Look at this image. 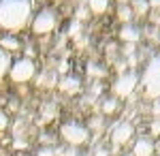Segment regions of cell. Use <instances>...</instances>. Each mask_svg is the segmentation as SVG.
I'll list each match as a JSON object with an SVG mask.
<instances>
[{
  "mask_svg": "<svg viewBox=\"0 0 160 156\" xmlns=\"http://www.w3.org/2000/svg\"><path fill=\"white\" fill-rule=\"evenodd\" d=\"M156 150H158V154H160V137H158V141H156Z\"/></svg>",
  "mask_w": 160,
  "mask_h": 156,
  "instance_id": "cell-28",
  "label": "cell"
},
{
  "mask_svg": "<svg viewBox=\"0 0 160 156\" xmlns=\"http://www.w3.org/2000/svg\"><path fill=\"white\" fill-rule=\"evenodd\" d=\"M0 47L7 49V51L11 54V51H17V49H22V43H19V39H17V36L4 34V36H0Z\"/></svg>",
  "mask_w": 160,
  "mask_h": 156,
  "instance_id": "cell-11",
  "label": "cell"
},
{
  "mask_svg": "<svg viewBox=\"0 0 160 156\" xmlns=\"http://www.w3.org/2000/svg\"><path fill=\"white\" fill-rule=\"evenodd\" d=\"M79 77L77 75H64L60 81H58V88H60V92L64 94H75L77 90H79Z\"/></svg>",
  "mask_w": 160,
  "mask_h": 156,
  "instance_id": "cell-9",
  "label": "cell"
},
{
  "mask_svg": "<svg viewBox=\"0 0 160 156\" xmlns=\"http://www.w3.org/2000/svg\"><path fill=\"white\" fill-rule=\"evenodd\" d=\"M37 86L38 88H53V86H58V79H56L53 73H43L37 79Z\"/></svg>",
  "mask_w": 160,
  "mask_h": 156,
  "instance_id": "cell-17",
  "label": "cell"
},
{
  "mask_svg": "<svg viewBox=\"0 0 160 156\" xmlns=\"http://www.w3.org/2000/svg\"><path fill=\"white\" fill-rule=\"evenodd\" d=\"M7 126H9V116L0 109V133L2 131H7Z\"/></svg>",
  "mask_w": 160,
  "mask_h": 156,
  "instance_id": "cell-25",
  "label": "cell"
},
{
  "mask_svg": "<svg viewBox=\"0 0 160 156\" xmlns=\"http://www.w3.org/2000/svg\"><path fill=\"white\" fill-rule=\"evenodd\" d=\"M156 156H160V154H156Z\"/></svg>",
  "mask_w": 160,
  "mask_h": 156,
  "instance_id": "cell-31",
  "label": "cell"
},
{
  "mask_svg": "<svg viewBox=\"0 0 160 156\" xmlns=\"http://www.w3.org/2000/svg\"><path fill=\"white\" fill-rule=\"evenodd\" d=\"M139 86H141L143 98H148V101L160 98V54L152 56L148 60L145 69L139 77Z\"/></svg>",
  "mask_w": 160,
  "mask_h": 156,
  "instance_id": "cell-2",
  "label": "cell"
},
{
  "mask_svg": "<svg viewBox=\"0 0 160 156\" xmlns=\"http://www.w3.org/2000/svg\"><path fill=\"white\" fill-rule=\"evenodd\" d=\"M156 139L152 137H139L132 143V156H156Z\"/></svg>",
  "mask_w": 160,
  "mask_h": 156,
  "instance_id": "cell-8",
  "label": "cell"
},
{
  "mask_svg": "<svg viewBox=\"0 0 160 156\" xmlns=\"http://www.w3.org/2000/svg\"><path fill=\"white\" fill-rule=\"evenodd\" d=\"M124 2H128V0H120V4H124Z\"/></svg>",
  "mask_w": 160,
  "mask_h": 156,
  "instance_id": "cell-30",
  "label": "cell"
},
{
  "mask_svg": "<svg viewBox=\"0 0 160 156\" xmlns=\"http://www.w3.org/2000/svg\"><path fill=\"white\" fill-rule=\"evenodd\" d=\"M88 9H90V13H96V15L107 13V9H109V0H88Z\"/></svg>",
  "mask_w": 160,
  "mask_h": 156,
  "instance_id": "cell-16",
  "label": "cell"
},
{
  "mask_svg": "<svg viewBox=\"0 0 160 156\" xmlns=\"http://www.w3.org/2000/svg\"><path fill=\"white\" fill-rule=\"evenodd\" d=\"M118 17H120V22H122V24H132L135 13H132V9H130V4H128V2L118 4Z\"/></svg>",
  "mask_w": 160,
  "mask_h": 156,
  "instance_id": "cell-13",
  "label": "cell"
},
{
  "mask_svg": "<svg viewBox=\"0 0 160 156\" xmlns=\"http://www.w3.org/2000/svg\"><path fill=\"white\" fill-rule=\"evenodd\" d=\"M102 113H105V116H111V113H115V111H118V98H115V96H109V98H105V101H102Z\"/></svg>",
  "mask_w": 160,
  "mask_h": 156,
  "instance_id": "cell-18",
  "label": "cell"
},
{
  "mask_svg": "<svg viewBox=\"0 0 160 156\" xmlns=\"http://www.w3.org/2000/svg\"><path fill=\"white\" fill-rule=\"evenodd\" d=\"M137 86H139V73L135 69H130V71H124L118 75V79H115L111 90H113V94L118 98H128L137 90Z\"/></svg>",
  "mask_w": 160,
  "mask_h": 156,
  "instance_id": "cell-5",
  "label": "cell"
},
{
  "mask_svg": "<svg viewBox=\"0 0 160 156\" xmlns=\"http://www.w3.org/2000/svg\"><path fill=\"white\" fill-rule=\"evenodd\" d=\"M56 111H58V109H56L53 103H45V105L41 107V122H43V124L51 122L53 118H56Z\"/></svg>",
  "mask_w": 160,
  "mask_h": 156,
  "instance_id": "cell-15",
  "label": "cell"
},
{
  "mask_svg": "<svg viewBox=\"0 0 160 156\" xmlns=\"http://www.w3.org/2000/svg\"><path fill=\"white\" fill-rule=\"evenodd\" d=\"M109 137H111V145H113L111 154H118V148L126 145L135 137V126H132L130 122H120V124H115V126L111 128Z\"/></svg>",
  "mask_w": 160,
  "mask_h": 156,
  "instance_id": "cell-7",
  "label": "cell"
},
{
  "mask_svg": "<svg viewBox=\"0 0 160 156\" xmlns=\"http://www.w3.org/2000/svg\"><path fill=\"white\" fill-rule=\"evenodd\" d=\"M88 75H90V77H105V75H107V71H105L100 64L90 62V64H88Z\"/></svg>",
  "mask_w": 160,
  "mask_h": 156,
  "instance_id": "cell-19",
  "label": "cell"
},
{
  "mask_svg": "<svg viewBox=\"0 0 160 156\" xmlns=\"http://www.w3.org/2000/svg\"><path fill=\"white\" fill-rule=\"evenodd\" d=\"M56 26H58V13L53 9H49V7H43L38 13H34L32 22H30V28H32V32L37 36H45L49 32H53Z\"/></svg>",
  "mask_w": 160,
  "mask_h": 156,
  "instance_id": "cell-3",
  "label": "cell"
},
{
  "mask_svg": "<svg viewBox=\"0 0 160 156\" xmlns=\"http://www.w3.org/2000/svg\"><path fill=\"white\" fill-rule=\"evenodd\" d=\"M152 116H154V120H160V98L152 101Z\"/></svg>",
  "mask_w": 160,
  "mask_h": 156,
  "instance_id": "cell-23",
  "label": "cell"
},
{
  "mask_svg": "<svg viewBox=\"0 0 160 156\" xmlns=\"http://www.w3.org/2000/svg\"><path fill=\"white\" fill-rule=\"evenodd\" d=\"M81 32V24L77 22V19H73L71 24H68V36H75V34H79Z\"/></svg>",
  "mask_w": 160,
  "mask_h": 156,
  "instance_id": "cell-22",
  "label": "cell"
},
{
  "mask_svg": "<svg viewBox=\"0 0 160 156\" xmlns=\"http://www.w3.org/2000/svg\"><path fill=\"white\" fill-rule=\"evenodd\" d=\"M122 156H132V154H130V152H126V154H122Z\"/></svg>",
  "mask_w": 160,
  "mask_h": 156,
  "instance_id": "cell-29",
  "label": "cell"
},
{
  "mask_svg": "<svg viewBox=\"0 0 160 156\" xmlns=\"http://www.w3.org/2000/svg\"><path fill=\"white\" fill-rule=\"evenodd\" d=\"M130 9H132V13L135 15H148V11L152 9L149 7V0H130Z\"/></svg>",
  "mask_w": 160,
  "mask_h": 156,
  "instance_id": "cell-14",
  "label": "cell"
},
{
  "mask_svg": "<svg viewBox=\"0 0 160 156\" xmlns=\"http://www.w3.org/2000/svg\"><path fill=\"white\" fill-rule=\"evenodd\" d=\"M88 11H90L88 7H79V9L75 11V19H77V22H81V19H86V17H88Z\"/></svg>",
  "mask_w": 160,
  "mask_h": 156,
  "instance_id": "cell-24",
  "label": "cell"
},
{
  "mask_svg": "<svg viewBox=\"0 0 160 156\" xmlns=\"http://www.w3.org/2000/svg\"><path fill=\"white\" fill-rule=\"evenodd\" d=\"M37 156H58V150L53 145H43V148H38Z\"/></svg>",
  "mask_w": 160,
  "mask_h": 156,
  "instance_id": "cell-20",
  "label": "cell"
},
{
  "mask_svg": "<svg viewBox=\"0 0 160 156\" xmlns=\"http://www.w3.org/2000/svg\"><path fill=\"white\" fill-rule=\"evenodd\" d=\"M11 54L7 51V49H2L0 47V79H4L7 75H9V71H11Z\"/></svg>",
  "mask_w": 160,
  "mask_h": 156,
  "instance_id": "cell-12",
  "label": "cell"
},
{
  "mask_svg": "<svg viewBox=\"0 0 160 156\" xmlns=\"http://www.w3.org/2000/svg\"><path fill=\"white\" fill-rule=\"evenodd\" d=\"M37 73V64L32 58H19L11 64V71H9V77H11L13 84H28Z\"/></svg>",
  "mask_w": 160,
  "mask_h": 156,
  "instance_id": "cell-4",
  "label": "cell"
},
{
  "mask_svg": "<svg viewBox=\"0 0 160 156\" xmlns=\"http://www.w3.org/2000/svg\"><path fill=\"white\" fill-rule=\"evenodd\" d=\"M149 137L152 139H158L160 137V120H154L149 124Z\"/></svg>",
  "mask_w": 160,
  "mask_h": 156,
  "instance_id": "cell-21",
  "label": "cell"
},
{
  "mask_svg": "<svg viewBox=\"0 0 160 156\" xmlns=\"http://www.w3.org/2000/svg\"><path fill=\"white\" fill-rule=\"evenodd\" d=\"M32 22V0H0V28L9 34L22 32Z\"/></svg>",
  "mask_w": 160,
  "mask_h": 156,
  "instance_id": "cell-1",
  "label": "cell"
},
{
  "mask_svg": "<svg viewBox=\"0 0 160 156\" xmlns=\"http://www.w3.org/2000/svg\"><path fill=\"white\" fill-rule=\"evenodd\" d=\"M43 141H45V143H51V141H53V139H51V135H49V133H47L45 137L41 135V143H43Z\"/></svg>",
  "mask_w": 160,
  "mask_h": 156,
  "instance_id": "cell-27",
  "label": "cell"
},
{
  "mask_svg": "<svg viewBox=\"0 0 160 156\" xmlns=\"http://www.w3.org/2000/svg\"><path fill=\"white\" fill-rule=\"evenodd\" d=\"M60 135L66 143L75 145V148L77 145H83L90 139V131H88L83 124H79V122H64L60 126Z\"/></svg>",
  "mask_w": 160,
  "mask_h": 156,
  "instance_id": "cell-6",
  "label": "cell"
},
{
  "mask_svg": "<svg viewBox=\"0 0 160 156\" xmlns=\"http://www.w3.org/2000/svg\"><path fill=\"white\" fill-rule=\"evenodd\" d=\"M120 39H122L124 43H137L141 39V30L132 24H122V28H120Z\"/></svg>",
  "mask_w": 160,
  "mask_h": 156,
  "instance_id": "cell-10",
  "label": "cell"
},
{
  "mask_svg": "<svg viewBox=\"0 0 160 156\" xmlns=\"http://www.w3.org/2000/svg\"><path fill=\"white\" fill-rule=\"evenodd\" d=\"M94 156H113V154H111V150H107L105 145H98V148L94 150Z\"/></svg>",
  "mask_w": 160,
  "mask_h": 156,
  "instance_id": "cell-26",
  "label": "cell"
}]
</instances>
